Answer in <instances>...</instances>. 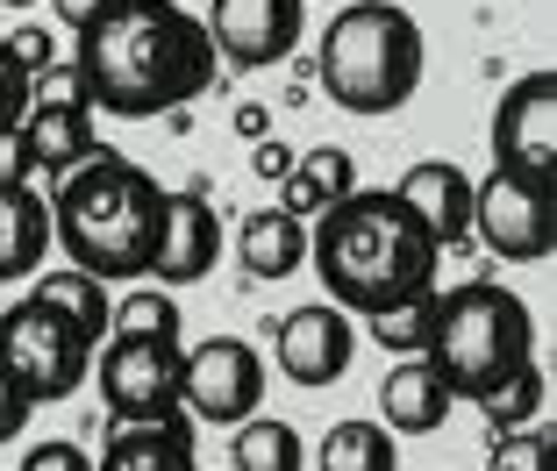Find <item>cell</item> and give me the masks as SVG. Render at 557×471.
Wrapping results in <instances>:
<instances>
[{"label": "cell", "mask_w": 557, "mask_h": 471, "mask_svg": "<svg viewBox=\"0 0 557 471\" xmlns=\"http://www.w3.org/2000/svg\"><path fill=\"white\" fill-rule=\"evenodd\" d=\"M72 65L86 79L94 114H122V122L180 114L222 79L208 22L180 0H108V15L79 29Z\"/></svg>", "instance_id": "6da1fadb"}, {"label": "cell", "mask_w": 557, "mask_h": 471, "mask_svg": "<svg viewBox=\"0 0 557 471\" xmlns=\"http://www.w3.org/2000/svg\"><path fill=\"white\" fill-rule=\"evenodd\" d=\"M308 264L322 278V293L350 322L364 314H386V308H408L422 293H436V264L443 244L414 222V208L386 186H358L344 194L329 214L308 222Z\"/></svg>", "instance_id": "7a4b0ae2"}, {"label": "cell", "mask_w": 557, "mask_h": 471, "mask_svg": "<svg viewBox=\"0 0 557 471\" xmlns=\"http://www.w3.org/2000/svg\"><path fill=\"white\" fill-rule=\"evenodd\" d=\"M158 228H164V186L136 158L94 144L72 172H58V194H50V250H65V264L94 272L100 286L150 278Z\"/></svg>", "instance_id": "3957f363"}, {"label": "cell", "mask_w": 557, "mask_h": 471, "mask_svg": "<svg viewBox=\"0 0 557 471\" xmlns=\"http://www.w3.org/2000/svg\"><path fill=\"white\" fill-rule=\"evenodd\" d=\"M429 36L400 0H350L314 44V86L344 114H400L422 94Z\"/></svg>", "instance_id": "277c9868"}, {"label": "cell", "mask_w": 557, "mask_h": 471, "mask_svg": "<svg viewBox=\"0 0 557 471\" xmlns=\"http://www.w3.org/2000/svg\"><path fill=\"white\" fill-rule=\"evenodd\" d=\"M429 372L450 386V400H486L500 393L515 372L536 364V314L515 286L493 278H465V286L436 293L429 308V343H422Z\"/></svg>", "instance_id": "5b68a950"}, {"label": "cell", "mask_w": 557, "mask_h": 471, "mask_svg": "<svg viewBox=\"0 0 557 471\" xmlns=\"http://www.w3.org/2000/svg\"><path fill=\"white\" fill-rule=\"evenodd\" d=\"M94 372V343L50 308V300H15L0 314V443H15L29 429L36 407L72 400Z\"/></svg>", "instance_id": "8992f818"}, {"label": "cell", "mask_w": 557, "mask_h": 471, "mask_svg": "<svg viewBox=\"0 0 557 471\" xmlns=\"http://www.w3.org/2000/svg\"><path fill=\"white\" fill-rule=\"evenodd\" d=\"M472 244L500 264H550L557 250V179L550 172H500L472 179Z\"/></svg>", "instance_id": "52a82bcc"}, {"label": "cell", "mask_w": 557, "mask_h": 471, "mask_svg": "<svg viewBox=\"0 0 557 471\" xmlns=\"http://www.w3.org/2000/svg\"><path fill=\"white\" fill-rule=\"evenodd\" d=\"M264 386H272V372H264L258 343L244 336H208L194 350H180V414L194 429L250 422L264 407Z\"/></svg>", "instance_id": "ba28073f"}, {"label": "cell", "mask_w": 557, "mask_h": 471, "mask_svg": "<svg viewBox=\"0 0 557 471\" xmlns=\"http://www.w3.org/2000/svg\"><path fill=\"white\" fill-rule=\"evenodd\" d=\"M94 386L115 422H172L180 414V343L158 336H100Z\"/></svg>", "instance_id": "9c48e42d"}, {"label": "cell", "mask_w": 557, "mask_h": 471, "mask_svg": "<svg viewBox=\"0 0 557 471\" xmlns=\"http://www.w3.org/2000/svg\"><path fill=\"white\" fill-rule=\"evenodd\" d=\"M200 22L230 72H272L308 36V0H208Z\"/></svg>", "instance_id": "30bf717a"}, {"label": "cell", "mask_w": 557, "mask_h": 471, "mask_svg": "<svg viewBox=\"0 0 557 471\" xmlns=\"http://www.w3.org/2000/svg\"><path fill=\"white\" fill-rule=\"evenodd\" d=\"M222 214H214L208 179L194 186H164V228H158V258H150V286H200L222 264Z\"/></svg>", "instance_id": "8fae6325"}, {"label": "cell", "mask_w": 557, "mask_h": 471, "mask_svg": "<svg viewBox=\"0 0 557 471\" xmlns=\"http://www.w3.org/2000/svg\"><path fill=\"white\" fill-rule=\"evenodd\" d=\"M272 350H278V372L294 379V386L322 393L358 364V322L336 300H308V308H294L272 329Z\"/></svg>", "instance_id": "7c38bea8"}, {"label": "cell", "mask_w": 557, "mask_h": 471, "mask_svg": "<svg viewBox=\"0 0 557 471\" xmlns=\"http://www.w3.org/2000/svg\"><path fill=\"white\" fill-rule=\"evenodd\" d=\"M493 164L557 179V72H522L493 108Z\"/></svg>", "instance_id": "4fadbf2b"}, {"label": "cell", "mask_w": 557, "mask_h": 471, "mask_svg": "<svg viewBox=\"0 0 557 471\" xmlns=\"http://www.w3.org/2000/svg\"><path fill=\"white\" fill-rule=\"evenodd\" d=\"M394 194L408 200L414 222H422L443 250H472V172H465V164L422 158V164H408V172H400Z\"/></svg>", "instance_id": "5bb4252c"}, {"label": "cell", "mask_w": 557, "mask_h": 471, "mask_svg": "<svg viewBox=\"0 0 557 471\" xmlns=\"http://www.w3.org/2000/svg\"><path fill=\"white\" fill-rule=\"evenodd\" d=\"M94 471H200V436L186 414H172V422H115Z\"/></svg>", "instance_id": "9a60e30c"}, {"label": "cell", "mask_w": 557, "mask_h": 471, "mask_svg": "<svg viewBox=\"0 0 557 471\" xmlns=\"http://www.w3.org/2000/svg\"><path fill=\"white\" fill-rule=\"evenodd\" d=\"M22 150H29V172H50V179L72 172L94 150V100H29Z\"/></svg>", "instance_id": "2e32d148"}, {"label": "cell", "mask_w": 557, "mask_h": 471, "mask_svg": "<svg viewBox=\"0 0 557 471\" xmlns=\"http://www.w3.org/2000/svg\"><path fill=\"white\" fill-rule=\"evenodd\" d=\"M236 264H244V278H258V286L308 272V222H294L286 208H250L244 222H236Z\"/></svg>", "instance_id": "e0dca14e"}, {"label": "cell", "mask_w": 557, "mask_h": 471, "mask_svg": "<svg viewBox=\"0 0 557 471\" xmlns=\"http://www.w3.org/2000/svg\"><path fill=\"white\" fill-rule=\"evenodd\" d=\"M450 407L458 400L429 372V358H400L394 372H386V386H379V422L394 429V436H436V429L450 422Z\"/></svg>", "instance_id": "ac0fdd59"}, {"label": "cell", "mask_w": 557, "mask_h": 471, "mask_svg": "<svg viewBox=\"0 0 557 471\" xmlns=\"http://www.w3.org/2000/svg\"><path fill=\"white\" fill-rule=\"evenodd\" d=\"M50 258V200L29 179L0 186V286H22L36 278Z\"/></svg>", "instance_id": "d6986e66"}, {"label": "cell", "mask_w": 557, "mask_h": 471, "mask_svg": "<svg viewBox=\"0 0 557 471\" xmlns=\"http://www.w3.org/2000/svg\"><path fill=\"white\" fill-rule=\"evenodd\" d=\"M344 194H358V158H350L344 144H314L294 158V172L278 179V208L294 214V222H314V214H329Z\"/></svg>", "instance_id": "ffe728a7"}, {"label": "cell", "mask_w": 557, "mask_h": 471, "mask_svg": "<svg viewBox=\"0 0 557 471\" xmlns=\"http://www.w3.org/2000/svg\"><path fill=\"white\" fill-rule=\"evenodd\" d=\"M314 471H400V436L372 414H350L314 443Z\"/></svg>", "instance_id": "44dd1931"}, {"label": "cell", "mask_w": 557, "mask_h": 471, "mask_svg": "<svg viewBox=\"0 0 557 471\" xmlns=\"http://www.w3.org/2000/svg\"><path fill=\"white\" fill-rule=\"evenodd\" d=\"M230 471H308V443H300L294 422H278V414L258 407L230 436Z\"/></svg>", "instance_id": "7402d4cb"}, {"label": "cell", "mask_w": 557, "mask_h": 471, "mask_svg": "<svg viewBox=\"0 0 557 471\" xmlns=\"http://www.w3.org/2000/svg\"><path fill=\"white\" fill-rule=\"evenodd\" d=\"M29 293H36V300H50V308H58V314H65V322L79 329V336L94 343V350H100V336H108V308H115V293L100 286L94 272L65 264V272H44Z\"/></svg>", "instance_id": "603a6c76"}, {"label": "cell", "mask_w": 557, "mask_h": 471, "mask_svg": "<svg viewBox=\"0 0 557 471\" xmlns=\"http://www.w3.org/2000/svg\"><path fill=\"white\" fill-rule=\"evenodd\" d=\"M108 336H158V343H180V300H172V286H144V278H136L115 308H108Z\"/></svg>", "instance_id": "cb8c5ba5"}, {"label": "cell", "mask_w": 557, "mask_h": 471, "mask_svg": "<svg viewBox=\"0 0 557 471\" xmlns=\"http://www.w3.org/2000/svg\"><path fill=\"white\" fill-rule=\"evenodd\" d=\"M543 400H550V379H543V364H529V372H515L500 393H486V400H479V414H486L493 436H508V429L543 422Z\"/></svg>", "instance_id": "d4e9b609"}, {"label": "cell", "mask_w": 557, "mask_h": 471, "mask_svg": "<svg viewBox=\"0 0 557 471\" xmlns=\"http://www.w3.org/2000/svg\"><path fill=\"white\" fill-rule=\"evenodd\" d=\"M429 308H436V293H422V300H408V308L364 314L358 329L379 343V350H394V358H422V343H429Z\"/></svg>", "instance_id": "484cf974"}, {"label": "cell", "mask_w": 557, "mask_h": 471, "mask_svg": "<svg viewBox=\"0 0 557 471\" xmlns=\"http://www.w3.org/2000/svg\"><path fill=\"white\" fill-rule=\"evenodd\" d=\"M493 471H557V436H550V414L529 429H508L493 436Z\"/></svg>", "instance_id": "4316f807"}, {"label": "cell", "mask_w": 557, "mask_h": 471, "mask_svg": "<svg viewBox=\"0 0 557 471\" xmlns=\"http://www.w3.org/2000/svg\"><path fill=\"white\" fill-rule=\"evenodd\" d=\"M22 114H29V65H22L8 36H0V129H15Z\"/></svg>", "instance_id": "83f0119b"}, {"label": "cell", "mask_w": 557, "mask_h": 471, "mask_svg": "<svg viewBox=\"0 0 557 471\" xmlns=\"http://www.w3.org/2000/svg\"><path fill=\"white\" fill-rule=\"evenodd\" d=\"M22 471H94V457H86L79 443L50 436V443H29V457H22Z\"/></svg>", "instance_id": "f1b7e54d"}, {"label": "cell", "mask_w": 557, "mask_h": 471, "mask_svg": "<svg viewBox=\"0 0 557 471\" xmlns=\"http://www.w3.org/2000/svg\"><path fill=\"white\" fill-rule=\"evenodd\" d=\"M8 50H15L22 65H29V79H36L44 65H58V44H50V29H36V22H22V29L8 36Z\"/></svg>", "instance_id": "f546056e"}, {"label": "cell", "mask_w": 557, "mask_h": 471, "mask_svg": "<svg viewBox=\"0 0 557 471\" xmlns=\"http://www.w3.org/2000/svg\"><path fill=\"white\" fill-rule=\"evenodd\" d=\"M29 179V150H22V122L0 129V186H22Z\"/></svg>", "instance_id": "4dcf8cb0"}, {"label": "cell", "mask_w": 557, "mask_h": 471, "mask_svg": "<svg viewBox=\"0 0 557 471\" xmlns=\"http://www.w3.org/2000/svg\"><path fill=\"white\" fill-rule=\"evenodd\" d=\"M250 150H258V179H286V172H294V150H286V144H278V136H258V144H250Z\"/></svg>", "instance_id": "1f68e13d"}, {"label": "cell", "mask_w": 557, "mask_h": 471, "mask_svg": "<svg viewBox=\"0 0 557 471\" xmlns=\"http://www.w3.org/2000/svg\"><path fill=\"white\" fill-rule=\"evenodd\" d=\"M50 15H58L72 36H79V29H94V22L108 15V0H50Z\"/></svg>", "instance_id": "d6a6232c"}, {"label": "cell", "mask_w": 557, "mask_h": 471, "mask_svg": "<svg viewBox=\"0 0 557 471\" xmlns=\"http://www.w3.org/2000/svg\"><path fill=\"white\" fill-rule=\"evenodd\" d=\"M236 129H244V144H258V136H272V114L264 108H236Z\"/></svg>", "instance_id": "836d02e7"}, {"label": "cell", "mask_w": 557, "mask_h": 471, "mask_svg": "<svg viewBox=\"0 0 557 471\" xmlns=\"http://www.w3.org/2000/svg\"><path fill=\"white\" fill-rule=\"evenodd\" d=\"M0 8H15V15H29V8H36V0H0Z\"/></svg>", "instance_id": "e575fe53"}]
</instances>
